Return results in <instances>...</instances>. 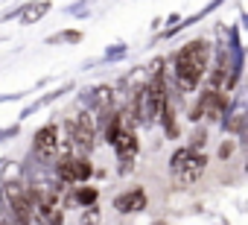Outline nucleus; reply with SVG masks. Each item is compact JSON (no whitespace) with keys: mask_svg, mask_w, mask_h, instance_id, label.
I'll return each instance as SVG.
<instances>
[{"mask_svg":"<svg viewBox=\"0 0 248 225\" xmlns=\"http://www.w3.org/2000/svg\"><path fill=\"white\" fill-rule=\"evenodd\" d=\"M59 146H62V138H59V126H56V123H47V126H41V129L35 132V144H32V149H35V155H38L41 161L56 158Z\"/></svg>","mask_w":248,"mask_h":225,"instance_id":"nucleus-5","label":"nucleus"},{"mask_svg":"<svg viewBox=\"0 0 248 225\" xmlns=\"http://www.w3.org/2000/svg\"><path fill=\"white\" fill-rule=\"evenodd\" d=\"M158 120H161V126H164L167 138H178V120H175V105H172V99H170V96H167V102H164V108H161Z\"/></svg>","mask_w":248,"mask_h":225,"instance_id":"nucleus-10","label":"nucleus"},{"mask_svg":"<svg viewBox=\"0 0 248 225\" xmlns=\"http://www.w3.org/2000/svg\"><path fill=\"white\" fill-rule=\"evenodd\" d=\"M111 146H114L120 164H129V161H135V155H138V138H135V132H126V129L117 132V135L111 138Z\"/></svg>","mask_w":248,"mask_h":225,"instance_id":"nucleus-7","label":"nucleus"},{"mask_svg":"<svg viewBox=\"0 0 248 225\" xmlns=\"http://www.w3.org/2000/svg\"><path fill=\"white\" fill-rule=\"evenodd\" d=\"M50 41H70V44H76V41H82V32L70 30V32H62V35H53Z\"/></svg>","mask_w":248,"mask_h":225,"instance_id":"nucleus-14","label":"nucleus"},{"mask_svg":"<svg viewBox=\"0 0 248 225\" xmlns=\"http://www.w3.org/2000/svg\"><path fill=\"white\" fill-rule=\"evenodd\" d=\"M207 62H210V44L202 38H193L190 44H184L175 56V82L181 85V91H196L199 82L207 73Z\"/></svg>","mask_w":248,"mask_h":225,"instance_id":"nucleus-1","label":"nucleus"},{"mask_svg":"<svg viewBox=\"0 0 248 225\" xmlns=\"http://www.w3.org/2000/svg\"><path fill=\"white\" fill-rule=\"evenodd\" d=\"M204 164H207L204 155H199V152H193V149H187V146L175 149L172 158H170V170H172V176H175V184L187 187V184L199 181V176L204 173Z\"/></svg>","mask_w":248,"mask_h":225,"instance_id":"nucleus-2","label":"nucleus"},{"mask_svg":"<svg viewBox=\"0 0 248 225\" xmlns=\"http://www.w3.org/2000/svg\"><path fill=\"white\" fill-rule=\"evenodd\" d=\"M47 12H50V0H41V3H27V6L18 12V18H21L24 27H30V24H35V21H41Z\"/></svg>","mask_w":248,"mask_h":225,"instance_id":"nucleus-9","label":"nucleus"},{"mask_svg":"<svg viewBox=\"0 0 248 225\" xmlns=\"http://www.w3.org/2000/svg\"><path fill=\"white\" fill-rule=\"evenodd\" d=\"M91 173H93V167L82 155H62L56 161V176L62 184H85L91 178Z\"/></svg>","mask_w":248,"mask_h":225,"instance_id":"nucleus-4","label":"nucleus"},{"mask_svg":"<svg viewBox=\"0 0 248 225\" xmlns=\"http://www.w3.org/2000/svg\"><path fill=\"white\" fill-rule=\"evenodd\" d=\"M64 129H67V144L64 149L76 146L82 152V158H88V152L96 146V126L91 120V114H76V117H67L64 120Z\"/></svg>","mask_w":248,"mask_h":225,"instance_id":"nucleus-3","label":"nucleus"},{"mask_svg":"<svg viewBox=\"0 0 248 225\" xmlns=\"http://www.w3.org/2000/svg\"><path fill=\"white\" fill-rule=\"evenodd\" d=\"M225 108H228V94L225 91H204L202 99H199V108H196V120L199 117H207V120H219L225 114Z\"/></svg>","mask_w":248,"mask_h":225,"instance_id":"nucleus-6","label":"nucleus"},{"mask_svg":"<svg viewBox=\"0 0 248 225\" xmlns=\"http://www.w3.org/2000/svg\"><path fill=\"white\" fill-rule=\"evenodd\" d=\"M79 222H82V225H96V222H99V208H96V205L85 208L82 216H79Z\"/></svg>","mask_w":248,"mask_h":225,"instance_id":"nucleus-13","label":"nucleus"},{"mask_svg":"<svg viewBox=\"0 0 248 225\" xmlns=\"http://www.w3.org/2000/svg\"><path fill=\"white\" fill-rule=\"evenodd\" d=\"M123 53H126V47H123V44H117V47H114V50L108 53V59H120Z\"/></svg>","mask_w":248,"mask_h":225,"instance_id":"nucleus-16","label":"nucleus"},{"mask_svg":"<svg viewBox=\"0 0 248 225\" xmlns=\"http://www.w3.org/2000/svg\"><path fill=\"white\" fill-rule=\"evenodd\" d=\"M96 199H99V193H96V187H76V193L67 199V205H82V208H91V205H96Z\"/></svg>","mask_w":248,"mask_h":225,"instance_id":"nucleus-11","label":"nucleus"},{"mask_svg":"<svg viewBox=\"0 0 248 225\" xmlns=\"http://www.w3.org/2000/svg\"><path fill=\"white\" fill-rule=\"evenodd\" d=\"M231 152H233V144H222V146H219V158H222V161H225Z\"/></svg>","mask_w":248,"mask_h":225,"instance_id":"nucleus-15","label":"nucleus"},{"mask_svg":"<svg viewBox=\"0 0 248 225\" xmlns=\"http://www.w3.org/2000/svg\"><path fill=\"white\" fill-rule=\"evenodd\" d=\"M146 208V193H143V187H132L129 193H120L117 199H114V210H120V213H138V210H143Z\"/></svg>","mask_w":248,"mask_h":225,"instance_id":"nucleus-8","label":"nucleus"},{"mask_svg":"<svg viewBox=\"0 0 248 225\" xmlns=\"http://www.w3.org/2000/svg\"><path fill=\"white\" fill-rule=\"evenodd\" d=\"M242 105H236L231 114H228V120H225V132H242Z\"/></svg>","mask_w":248,"mask_h":225,"instance_id":"nucleus-12","label":"nucleus"}]
</instances>
